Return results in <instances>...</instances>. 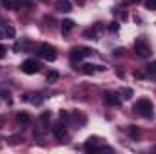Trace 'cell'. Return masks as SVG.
<instances>
[{"label": "cell", "instance_id": "cell-12", "mask_svg": "<svg viewBox=\"0 0 156 154\" xmlns=\"http://www.w3.org/2000/svg\"><path fill=\"white\" fill-rule=\"evenodd\" d=\"M16 121H18L20 125H27V123L31 121V118H29L27 113H18V114H16Z\"/></svg>", "mask_w": 156, "mask_h": 154}, {"label": "cell", "instance_id": "cell-31", "mask_svg": "<svg viewBox=\"0 0 156 154\" xmlns=\"http://www.w3.org/2000/svg\"><path fill=\"white\" fill-rule=\"evenodd\" d=\"M76 2H78V4H83V0H76Z\"/></svg>", "mask_w": 156, "mask_h": 154}, {"label": "cell", "instance_id": "cell-11", "mask_svg": "<svg viewBox=\"0 0 156 154\" xmlns=\"http://www.w3.org/2000/svg\"><path fill=\"white\" fill-rule=\"evenodd\" d=\"M96 143H98V138H93V136H91V138L87 140V143H85V151H87V152H91V151L94 152V149H96Z\"/></svg>", "mask_w": 156, "mask_h": 154}, {"label": "cell", "instance_id": "cell-30", "mask_svg": "<svg viewBox=\"0 0 156 154\" xmlns=\"http://www.w3.org/2000/svg\"><path fill=\"white\" fill-rule=\"evenodd\" d=\"M127 2H129V4H138L140 0H127Z\"/></svg>", "mask_w": 156, "mask_h": 154}, {"label": "cell", "instance_id": "cell-21", "mask_svg": "<svg viewBox=\"0 0 156 154\" xmlns=\"http://www.w3.org/2000/svg\"><path fill=\"white\" fill-rule=\"evenodd\" d=\"M118 29H120V24H116V22H113V24L109 26V31H111V33H118Z\"/></svg>", "mask_w": 156, "mask_h": 154}, {"label": "cell", "instance_id": "cell-17", "mask_svg": "<svg viewBox=\"0 0 156 154\" xmlns=\"http://www.w3.org/2000/svg\"><path fill=\"white\" fill-rule=\"evenodd\" d=\"M145 71H147L149 75H156V60L154 62H151L149 65H145Z\"/></svg>", "mask_w": 156, "mask_h": 154}, {"label": "cell", "instance_id": "cell-10", "mask_svg": "<svg viewBox=\"0 0 156 154\" xmlns=\"http://www.w3.org/2000/svg\"><path fill=\"white\" fill-rule=\"evenodd\" d=\"M82 73L87 75V76H91V75L96 73V65H93V64H83V65H82Z\"/></svg>", "mask_w": 156, "mask_h": 154}, {"label": "cell", "instance_id": "cell-20", "mask_svg": "<svg viewBox=\"0 0 156 154\" xmlns=\"http://www.w3.org/2000/svg\"><path fill=\"white\" fill-rule=\"evenodd\" d=\"M145 7L151 11H156V0H145Z\"/></svg>", "mask_w": 156, "mask_h": 154}, {"label": "cell", "instance_id": "cell-15", "mask_svg": "<svg viewBox=\"0 0 156 154\" xmlns=\"http://www.w3.org/2000/svg\"><path fill=\"white\" fill-rule=\"evenodd\" d=\"M58 76H60V75H58L56 71H49V73H47V82H49V83H55V82L58 80Z\"/></svg>", "mask_w": 156, "mask_h": 154}, {"label": "cell", "instance_id": "cell-26", "mask_svg": "<svg viewBox=\"0 0 156 154\" xmlns=\"http://www.w3.org/2000/svg\"><path fill=\"white\" fill-rule=\"evenodd\" d=\"M60 118H62V120H67V118H69V113H67V111H60Z\"/></svg>", "mask_w": 156, "mask_h": 154}, {"label": "cell", "instance_id": "cell-28", "mask_svg": "<svg viewBox=\"0 0 156 154\" xmlns=\"http://www.w3.org/2000/svg\"><path fill=\"white\" fill-rule=\"evenodd\" d=\"M42 102H44L42 98H33V100H31V103H35V105H40Z\"/></svg>", "mask_w": 156, "mask_h": 154}, {"label": "cell", "instance_id": "cell-13", "mask_svg": "<svg viewBox=\"0 0 156 154\" xmlns=\"http://www.w3.org/2000/svg\"><path fill=\"white\" fill-rule=\"evenodd\" d=\"M120 94L123 96V100H131V98H133V89H129V87H123V89L120 91Z\"/></svg>", "mask_w": 156, "mask_h": 154}, {"label": "cell", "instance_id": "cell-2", "mask_svg": "<svg viewBox=\"0 0 156 154\" xmlns=\"http://www.w3.org/2000/svg\"><path fill=\"white\" fill-rule=\"evenodd\" d=\"M134 53H136L140 58H147V56H151V47H149L147 40L144 38V37H138V38L134 40Z\"/></svg>", "mask_w": 156, "mask_h": 154}, {"label": "cell", "instance_id": "cell-5", "mask_svg": "<svg viewBox=\"0 0 156 154\" xmlns=\"http://www.w3.org/2000/svg\"><path fill=\"white\" fill-rule=\"evenodd\" d=\"M89 54H93V51H91L89 47H73V49L69 51V58H71L73 64L80 62L83 56H89Z\"/></svg>", "mask_w": 156, "mask_h": 154}, {"label": "cell", "instance_id": "cell-14", "mask_svg": "<svg viewBox=\"0 0 156 154\" xmlns=\"http://www.w3.org/2000/svg\"><path fill=\"white\" fill-rule=\"evenodd\" d=\"M2 29H4V33H5L9 38H15V29H13L11 26H5V24H2Z\"/></svg>", "mask_w": 156, "mask_h": 154}, {"label": "cell", "instance_id": "cell-16", "mask_svg": "<svg viewBox=\"0 0 156 154\" xmlns=\"http://www.w3.org/2000/svg\"><path fill=\"white\" fill-rule=\"evenodd\" d=\"M96 31H98L96 27H94V29H87V31L83 33V37H85V38H91V40H96Z\"/></svg>", "mask_w": 156, "mask_h": 154}, {"label": "cell", "instance_id": "cell-4", "mask_svg": "<svg viewBox=\"0 0 156 154\" xmlns=\"http://www.w3.org/2000/svg\"><path fill=\"white\" fill-rule=\"evenodd\" d=\"M38 54L44 58V60L53 62V60H56V47L51 45V44H42L40 49H38Z\"/></svg>", "mask_w": 156, "mask_h": 154}, {"label": "cell", "instance_id": "cell-18", "mask_svg": "<svg viewBox=\"0 0 156 154\" xmlns=\"http://www.w3.org/2000/svg\"><path fill=\"white\" fill-rule=\"evenodd\" d=\"M2 5L5 9H13L15 11V0H2Z\"/></svg>", "mask_w": 156, "mask_h": 154}, {"label": "cell", "instance_id": "cell-23", "mask_svg": "<svg viewBox=\"0 0 156 154\" xmlns=\"http://www.w3.org/2000/svg\"><path fill=\"white\" fill-rule=\"evenodd\" d=\"M18 142H22L20 136H11V138H9V143H11V145H15V143H18Z\"/></svg>", "mask_w": 156, "mask_h": 154}, {"label": "cell", "instance_id": "cell-27", "mask_svg": "<svg viewBox=\"0 0 156 154\" xmlns=\"http://www.w3.org/2000/svg\"><path fill=\"white\" fill-rule=\"evenodd\" d=\"M125 53V49L122 47V49H115V56H120V54H123Z\"/></svg>", "mask_w": 156, "mask_h": 154}, {"label": "cell", "instance_id": "cell-9", "mask_svg": "<svg viewBox=\"0 0 156 154\" xmlns=\"http://www.w3.org/2000/svg\"><path fill=\"white\" fill-rule=\"evenodd\" d=\"M73 27H75V22H73L71 18H66V20H62V33H69Z\"/></svg>", "mask_w": 156, "mask_h": 154}, {"label": "cell", "instance_id": "cell-1", "mask_svg": "<svg viewBox=\"0 0 156 154\" xmlns=\"http://www.w3.org/2000/svg\"><path fill=\"white\" fill-rule=\"evenodd\" d=\"M153 103L149 102V100H138L136 103H134V111L138 113L140 116H144V118H153L154 113H153Z\"/></svg>", "mask_w": 156, "mask_h": 154}, {"label": "cell", "instance_id": "cell-32", "mask_svg": "<svg viewBox=\"0 0 156 154\" xmlns=\"http://www.w3.org/2000/svg\"><path fill=\"white\" fill-rule=\"evenodd\" d=\"M154 151H156V147H154Z\"/></svg>", "mask_w": 156, "mask_h": 154}, {"label": "cell", "instance_id": "cell-3", "mask_svg": "<svg viewBox=\"0 0 156 154\" xmlns=\"http://www.w3.org/2000/svg\"><path fill=\"white\" fill-rule=\"evenodd\" d=\"M40 67H42V64H40L38 60H35V58H27V60H24L22 65H20V69H22L26 75H35V73H38Z\"/></svg>", "mask_w": 156, "mask_h": 154}, {"label": "cell", "instance_id": "cell-7", "mask_svg": "<svg viewBox=\"0 0 156 154\" xmlns=\"http://www.w3.org/2000/svg\"><path fill=\"white\" fill-rule=\"evenodd\" d=\"M55 7H56V11H60V13H69L73 5H71L69 0H56V2H55Z\"/></svg>", "mask_w": 156, "mask_h": 154}, {"label": "cell", "instance_id": "cell-22", "mask_svg": "<svg viewBox=\"0 0 156 154\" xmlns=\"http://www.w3.org/2000/svg\"><path fill=\"white\" fill-rule=\"evenodd\" d=\"M129 134H131L133 138H134V136H138V129H136L134 125H131V127H129Z\"/></svg>", "mask_w": 156, "mask_h": 154}, {"label": "cell", "instance_id": "cell-25", "mask_svg": "<svg viewBox=\"0 0 156 154\" xmlns=\"http://www.w3.org/2000/svg\"><path fill=\"white\" fill-rule=\"evenodd\" d=\"M134 78H140L142 80V78H145V73L144 71H134Z\"/></svg>", "mask_w": 156, "mask_h": 154}, {"label": "cell", "instance_id": "cell-19", "mask_svg": "<svg viewBox=\"0 0 156 154\" xmlns=\"http://www.w3.org/2000/svg\"><path fill=\"white\" fill-rule=\"evenodd\" d=\"M49 118H51V111H44V113L40 114V121H42V123H45Z\"/></svg>", "mask_w": 156, "mask_h": 154}, {"label": "cell", "instance_id": "cell-6", "mask_svg": "<svg viewBox=\"0 0 156 154\" xmlns=\"http://www.w3.org/2000/svg\"><path fill=\"white\" fill-rule=\"evenodd\" d=\"M104 102L107 103V105H118L120 103V96H118L116 93H113V91H107L105 94H104Z\"/></svg>", "mask_w": 156, "mask_h": 154}, {"label": "cell", "instance_id": "cell-29", "mask_svg": "<svg viewBox=\"0 0 156 154\" xmlns=\"http://www.w3.org/2000/svg\"><path fill=\"white\" fill-rule=\"evenodd\" d=\"M4 123H5V120H4V116H0V127H4Z\"/></svg>", "mask_w": 156, "mask_h": 154}, {"label": "cell", "instance_id": "cell-24", "mask_svg": "<svg viewBox=\"0 0 156 154\" xmlns=\"http://www.w3.org/2000/svg\"><path fill=\"white\" fill-rule=\"evenodd\" d=\"M5 53H7L5 45H4V44H0V58H4V56H5Z\"/></svg>", "mask_w": 156, "mask_h": 154}, {"label": "cell", "instance_id": "cell-8", "mask_svg": "<svg viewBox=\"0 0 156 154\" xmlns=\"http://www.w3.org/2000/svg\"><path fill=\"white\" fill-rule=\"evenodd\" d=\"M53 134H55L58 140H62V138L67 134V129H66V125H62V123H58V125H53Z\"/></svg>", "mask_w": 156, "mask_h": 154}]
</instances>
